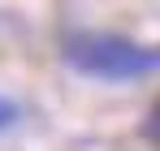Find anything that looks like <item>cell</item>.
I'll return each instance as SVG.
<instances>
[{
    "label": "cell",
    "mask_w": 160,
    "mask_h": 151,
    "mask_svg": "<svg viewBox=\"0 0 160 151\" xmlns=\"http://www.w3.org/2000/svg\"><path fill=\"white\" fill-rule=\"evenodd\" d=\"M61 56L74 74L95 78V82H134L160 69V48L134 43L108 30H69L61 39Z\"/></svg>",
    "instance_id": "obj_1"
},
{
    "label": "cell",
    "mask_w": 160,
    "mask_h": 151,
    "mask_svg": "<svg viewBox=\"0 0 160 151\" xmlns=\"http://www.w3.org/2000/svg\"><path fill=\"white\" fill-rule=\"evenodd\" d=\"M143 134H147V143L160 147V100L152 104V112H147V121H143Z\"/></svg>",
    "instance_id": "obj_2"
},
{
    "label": "cell",
    "mask_w": 160,
    "mask_h": 151,
    "mask_svg": "<svg viewBox=\"0 0 160 151\" xmlns=\"http://www.w3.org/2000/svg\"><path fill=\"white\" fill-rule=\"evenodd\" d=\"M13 121H18V104L9 100V95H0V129H9Z\"/></svg>",
    "instance_id": "obj_3"
}]
</instances>
